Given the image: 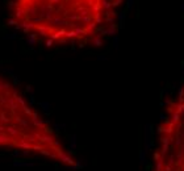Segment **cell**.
<instances>
[{
  "label": "cell",
  "instance_id": "7a4b0ae2",
  "mask_svg": "<svg viewBox=\"0 0 184 171\" xmlns=\"http://www.w3.org/2000/svg\"><path fill=\"white\" fill-rule=\"evenodd\" d=\"M0 147L44 157L66 167L79 166L54 129L8 80L0 77Z\"/></svg>",
  "mask_w": 184,
  "mask_h": 171
},
{
  "label": "cell",
  "instance_id": "3957f363",
  "mask_svg": "<svg viewBox=\"0 0 184 171\" xmlns=\"http://www.w3.org/2000/svg\"><path fill=\"white\" fill-rule=\"evenodd\" d=\"M151 171H184V84L167 105L158 128Z\"/></svg>",
  "mask_w": 184,
  "mask_h": 171
},
{
  "label": "cell",
  "instance_id": "6da1fadb",
  "mask_svg": "<svg viewBox=\"0 0 184 171\" xmlns=\"http://www.w3.org/2000/svg\"><path fill=\"white\" fill-rule=\"evenodd\" d=\"M124 0H12V24L38 42L88 45L116 26Z\"/></svg>",
  "mask_w": 184,
  "mask_h": 171
}]
</instances>
